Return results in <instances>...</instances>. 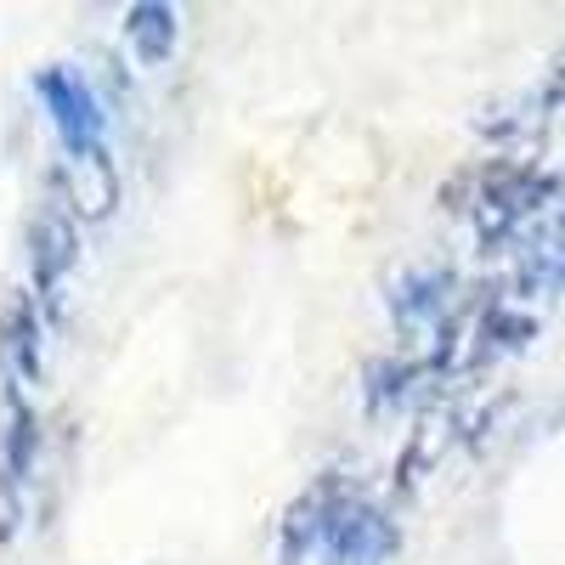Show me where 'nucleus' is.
Masks as SVG:
<instances>
[{
	"mask_svg": "<svg viewBox=\"0 0 565 565\" xmlns=\"http://www.w3.org/2000/svg\"><path fill=\"white\" fill-rule=\"evenodd\" d=\"M548 199H554V175H543L532 164H514V159L476 164V170H463L447 186V210L463 215L481 244L514 238V232H521Z\"/></svg>",
	"mask_w": 565,
	"mask_h": 565,
	"instance_id": "1",
	"label": "nucleus"
},
{
	"mask_svg": "<svg viewBox=\"0 0 565 565\" xmlns=\"http://www.w3.org/2000/svg\"><path fill=\"white\" fill-rule=\"evenodd\" d=\"M385 306H391V322H396V334L413 356H441L447 340H452V328L463 317V289H458V277L447 266H430V260H418L407 271L391 277V289H385Z\"/></svg>",
	"mask_w": 565,
	"mask_h": 565,
	"instance_id": "2",
	"label": "nucleus"
},
{
	"mask_svg": "<svg viewBox=\"0 0 565 565\" xmlns=\"http://www.w3.org/2000/svg\"><path fill=\"white\" fill-rule=\"evenodd\" d=\"M79 266V226L68 215V204L45 199L29 215V295L40 300L45 317H63L68 311V282Z\"/></svg>",
	"mask_w": 565,
	"mask_h": 565,
	"instance_id": "3",
	"label": "nucleus"
},
{
	"mask_svg": "<svg viewBox=\"0 0 565 565\" xmlns=\"http://www.w3.org/2000/svg\"><path fill=\"white\" fill-rule=\"evenodd\" d=\"M34 97L45 103V114H52L63 148H68V164H85V159L108 153V108H103V97L90 90V79L79 68H40Z\"/></svg>",
	"mask_w": 565,
	"mask_h": 565,
	"instance_id": "4",
	"label": "nucleus"
},
{
	"mask_svg": "<svg viewBox=\"0 0 565 565\" xmlns=\"http://www.w3.org/2000/svg\"><path fill=\"white\" fill-rule=\"evenodd\" d=\"M356 492H362L356 476H345V469H322V476H317L289 509H282L277 559H282V565H311V559H322L328 537H334L340 514H345V503H351Z\"/></svg>",
	"mask_w": 565,
	"mask_h": 565,
	"instance_id": "5",
	"label": "nucleus"
},
{
	"mask_svg": "<svg viewBox=\"0 0 565 565\" xmlns=\"http://www.w3.org/2000/svg\"><path fill=\"white\" fill-rule=\"evenodd\" d=\"M391 554H396V521L367 492H356L322 548V565H385Z\"/></svg>",
	"mask_w": 565,
	"mask_h": 565,
	"instance_id": "6",
	"label": "nucleus"
},
{
	"mask_svg": "<svg viewBox=\"0 0 565 565\" xmlns=\"http://www.w3.org/2000/svg\"><path fill=\"white\" fill-rule=\"evenodd\" d=\"M40 476V418L23 402V385L7 380V543L23 526V492Z\"/></svg>",
	"mask_w": 565,
	"mask_h": 565,
	"instance_id": "7",
	"label": "nucleus"
},
{
	"mask_svg": "<svg viewBox=\"0 0 565 565\" xmlns=\"http://www.w3.org/2000/svg\"><path fill=\"white\" fill-rule=\"evenodd\" d=\"M7 373H12V385L45 380V311L29 289L7 295Z\"/></svg>",
	"mask_w": 565,
	"mask_h": 565,
	"instance_id": "8",
	"label": "nucleus"
},
{
	"mask_svg": "<svg viewBox=\"0 0 565 565\" xmlns=\"http://www.w3.org/2000/svg\"><path fill=\"white\" fill-rule=\"evenodd\" d=\"M175 18H181V12H175V7H164V0H141V7H130V12H125V40H130V52H136V63H141V68L170 63L175 34H181V23H175Z\"/></svg>",
	"mask_w": 565,
	"mask_h": 565,
	"instance_id": "9",
	"label": "nucleus"
},
{
	"mask_svg": "<svg viewBox=\"0 0 565 565\" xmlns=\"http://www.w3.org/2000/svg\"><path fill=\"white\" fill-rule=\"evenodd\" d=\"M565 97V57L554 63V79H548V103H559Z\"/></svg>",
	"mask_w": 565,
	"mask_h": 565,
	"instance_id": "10",
	"label": "nucleus"
}]
</instances>
